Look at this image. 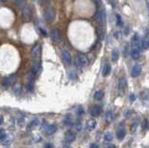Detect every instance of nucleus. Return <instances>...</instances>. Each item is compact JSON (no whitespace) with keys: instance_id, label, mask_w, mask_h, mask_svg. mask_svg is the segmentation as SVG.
<instances>
[{"instance_id":"cd10ccee","label":"nucleus","mask_w":149,"mask_h":148,"mask_svg":"<svg viewBox=\"0 0 149 148\" xmlns=\"http://www.w3.org/2000/svg\"><path fill=\"white\" fill-rule=\"evenodd\" d=\"M7 138V133L3 129L0 130V139H1L2 142H5V139Z\"/></svg>"},{"instance_id":"c756f323","label":"nucleus","mask_w":149,"mask_h":148,"mask_svg":"<svg viewBox=\"0 0 149 148\" xmlns=\"http://www.w3.org/2000/svg\"><path fill=\"white\" fill-rule=\"evenodd\" d=\"M128 52H129V47H128V45H125L124 48H123V54L125 57L128 56Z\"/></svg>"},{"instance_id":"9d476101","label":"nucleus","mask_w":149,"mask_h":148,"mask_svg":"<svg viewBox=\"0 0 149 148\" xmlns=\"http://www.w3.org/2000/svg\"><path fill=\"white\" fill-rule=\"evenodd\" d=\"M62 59L63 61L64 64L66 65H70L71 63H72V58H71V55L68 51H66V50H64L63 51V54H62Z\"/></svg>"},{"instance_id":"7c9ffc66","label":"nucleus","mask_w":149,"mask_h":148,"mask_svg":"<svg viewBox=\"0 0 149 148\" xmlns=\"http://www.w3.org/2000/svg\"><path fill=\"white\" fill-rule=\"evenodd\" d=\"M84 114V109L82 107H78V109H77V116H83Z\"/></svg>"},{"instance_id":"20e7f679","label":"nucleus","mask_w":149,"mask_h":148,"mask_svg":"<svg viewBox=\"0 0 149 148\" xmlns=\"http://www.w3.org/2000/svg\"><path fill=\"white\" fill-rule=\"evenodd\" d=\"M74 63L77 66H83L88 63V58L84 54H78L74 60Z\"/></svg>"},{"instance_id":"4be33fe9","label":"nucleus","mask_w":149,"mask_h":148,"mask_svg":"<svg viewBox=\"0 0 149 148\" xmlns=\"http://www.w3.org/2000/svg\"><path fill=\"white\" fill-rule=\"evenodd\" d=\"M118 57H119V51H118L117 49H114L113 51H112V61L117 62L118 60Z\"/></svg>"},{"instance_id":"a19ab883","label":"nucleus","mask_w":149,"mask_h":148,"mask_svg":"<svg viewBox=\"0 0 149 148\" xmlns=\"http://www.w3.org/2000/svg\"><path fill=\"white\" fill-rule=\"evenodd\" d=\"M38 122H39L38 120H37V119H35V120H34L33 122H32V125H33V126H34V125H38Z\"/></svg>"},{"instance_id":"f3484780","label":"nucleus","mask_w":149,"mask_h":148,"mask_svg":"<svg viewBox=\"0 0 149 148\" xmlns=\"http://www.w3.org/2000/svg\"><path fill=\"white\" fill-rule=\"evenodd\" d=\"M125 135H126V130H125L124 128H121V129H119L117 130V138L118 140H123L125 138Z\"/></svg>"},{"instance_id":"423d86ee","label":"nucleus","mask_w":149,"mask_h":148,"mask_svg":"<svg viewBox=\"0 0 149 148\" xmlns=\"http://www.w3.org/2000/svg\"><path fill=\"white\" fill-rule=\"evenodd\" d=\"M131 47H133V49H140V47L142 45V43L140 41V37H139L138 34H134L133 38H131Z\"/></svg>"},{"instance_id":"f704fd0d","label":"nucleus","mask_w":149,"mask_h":148,"mask_svg":"<svg viewBox=\"0 0 149 148\" xmlns=\"http://www.w3.org/2000/svg\"><path fill=\"white\" fill-rule=\"evenodd\" d=\"M104 148H117V147L113 143H108V144H105V145H104Z\"/></svg>"},{"instance_id":"9b49d317","label":"nucleus","mask_w":149,"mask_h":148,"mask_svg":"<svg viewBox=\"0 0 149 148\" xmlns=\"http://www.w3.org/2000/svg\"><path fill=\"white\" fill-rule=\"evenodd\" d=\"M16 80V76H9L8 77H5L4 79L2 80V85L4 87H8L11 84H14Z\"/></svg>"},{"instance_id":"b1692460","label":"nucleus","mask_w":149,"mask_h":148,"mask_svg":"<svg viewBox=\"0 0 149 148\" xmlns=\"http://www.w3.org/2000/svg\"><path fill=\"white\" fill-rule=\"evenodd\" d=\"M105 119H106V122L109 124L111 123L112 121H113V113H112V111H107L106 114H105Z\"/></svg>"},{"instance_id":"c03bdc74","label":"nucleus","mask_w":149,"mask_h":148,"mask_svg":"<svg viewBox=\"0 0 149 148\" xmlns=\"http://www.w3.org/2000/svg\"><path fill=\"white\" fill-rule=\"evenodd\" d=\"M5 1V0H1V2H4Z\"/></svg>"},{"instance_id":"c85d7f7f","label":"nucleus","mask_w":149,"mask_h":148,"mask_svg":"<svg viewBox=\"0 0 149 148\" xmlns=\"http://www.w3.org/2000/svg\"><path fill=\"white\" fill-rule=\"evenodd\" d=\"M17 5H18L19 8H24L25 1L24 0H17Z\"/></svg>"},{"instance_id":"a878e982","label":"nucleus","mask_w":149,"mask_h":148,"mask_svg":"<svg viewBox=\"0 0 149 148\" xmlns=\"http://www.w3.org/2000/svg\"><path fill=\"white\" fill-rule=\"evenodd\" d=\"M116 23H117V26H119V27H121V26L123 25L122 19H121V16L119 14H117L116 15Z\"/></svg>"},{"instance_id":"2eb2a0df","label":"nucleus","mask_w":149,"mask_h":148,"mask_svg":"<svg viewBox=\"0 0 149 148\" xmlns=\"http://www.w3.org/2000/svg\"><path fill=\"white\" fill-rule=\"evenodd\" d=\"M63 124H64L65 126L72 127V126L74 125V118H73L72 116H71L70 115H68V116H67L65 117V118H64Z\"/></svg>"},{"instance_id":"ddd939ff","label":"nucleus","mask_w":149,"mask_h":148,"mask_svg":"<svg viewBox=\"0 0 149 148\" xmlns=\"http://www.w3.org/2000/svg\"><path fill=\"white\" fill-rule=\"evenodd\" d=\"M142 72V66L141 64H135L133 66V70H131V76L133 77H137Z\"/></svg>"},{"instance_id":"0eeeda50","label":"nucleus","mask_w":149,"mask_h":148,"mask_svg":"<svg viewBox=\"0 0 149 148\" xmlns=\"http://www.w3.org/2000/svg\"><path fill=\"white\" fill-rule=\"evenodd\" d=\"M76 139V133H74V132H72V130H67V132H65V134H64V140L69 143L74 142Z\"/></svg>"},{"instance_id":"6ab92c4d","label":"nucleus","mask_w":149,"mask_h":148,"mask_svg":"<svg viewBox=\"0 0 149 148\" xmlns=\"http://www.w3.org/2000/svg\"><path fill=\"white\" fill-rule=\"evenodd\" d=\"M111 73V65L106 63L105 65L104 66V69H103V76H109V74Z\"/></svg>"},{"instance_id":"4468645a","label":"nucleus","mask_w":149,"mask_h":148,"mask_svg":"<svg viewBox=\"0 0 149 148\" xmlns=\"http://www.w3.org/2000/svg\"><path fill=\"white\" fill-rule=\"evenodd\" d=\"M40 68H41V64H40V61H34L33 66H32V73L36 75L39 72Z\"/></svg>"},{"instance_id":"f257e3e1","label":"nucleus","mask_w":149,"mask_h":148,"mask_svg":"<svg viewBox=\"0 0 149 148\" xmlns=\"http://www.w3.org/2000/svg\"><path fill=\"white\" fill-rule=\"evenodd\" d=\"M56 16V11L53 8H48L45 11V13H44V18H45V21L47 22H52L55 19Z\"/></svg>"},{"instance_id":"e433bc0d","label":"nucleus","mask_w":149,"mask_h":148,"mask_svg":"<svg viewBox=\"0 0 149 148\" xmlns=\"http://www.w3.org/2000/svg\"><path fill=\"white\" fill-rule=\"evenodd\" d=\"M93 2L95 3L96 6H98V7H100L102 4V0H93Z\"/></svg>"},{"instance_id":"c9c22d12","label":"nucleus","mask_w":149,"mask_h":148,"mask_svg":"<svg viewBox=\"0 0 149 148\" xmlns=\"http://www.w3.org/2000/svg\"><path fill=\"white\" fill-rule=\"evenodd\" d=\"M135 100H136V97H135L134 94L131 93V96H130V101H131V102H134Z\"/></svg>"},{"instance_id":"4c0bfd02","label":"nucleus","mask_w":149,"mask_h":148,"mask_svg":"<svg viewBox=\"0 0 149 148\" xmlns=\"http://www.w3.org/2000/svg\"><path fill=\"white\" fill-rule=\"evenodd\" d=\"M45 148H53V145L50 143H47L45 144Z\"/></svg>"},{"instance_id":"6e6552de","label":"nucleus","mask_w":149,"mask_h":148,"mask_svg":"<svg viewBox=\"0 0 149 148\" xmlns=\"http://www.w3.org/2000/svg\"><path fill=\"white\" fill-rule=\"evenodd\" d=\"M50 36H51V39L54 42L59 43L62 41V36H61V33L58 29H53L50 34Z\"/></svg>"},{"instance_id":"1a4fd4ad","label":"nucleus","mask_w":149,"mask_h":148,"mask_svg":"<svg viewBox=\"0 0 149 148\" xmlns=\"http://www.w3.org/2000/svg\"><path fill=\"white\" fill-rule=\"evenodd\" d=\"M141 96V100L144 105H149V90L148 89H144L142 91L140 94Z\"/></svg>"},{"instance_id":"473e14b6","label":"nucleus","mask_w":149,"mask_h":148,"mask_svg":"<svg viewBox=\"0 0 149 148\" xmlns=\"http://www.w3.org/2000/svg\"><path fill=\"white\" fill-rule=\"evenodd\" d=\"M107 1L113 8H115V7L117 6V0H107Z\"/></svg>"},{"instance_id":"72a5a7b5","label":"nucleus","mask_w":149,"mask_h":148,"mask_svg":"<svg viewBox=\"0 0 149 148\" xmlns=\"http://www.w3.org/2000/svg\"><path fill=\"white\" fill-rule=\"evenodd\" d=\"M38 30L40 31V33H41V35H42V36H48V34H47V32H46V30H45V29H43L42 27H39Z\"/></svg>"},{"instance_id":"dca6fc26","label":"nucleus","mask_w":149,"mask_h":148,"mask_svg":"<svg viewBox=\"0 0 149 148\" xmlns=\"http://www.w3.org/2000/svg\"><path fill=\"white\" fill-rule=\"evenodd\" d=\"M57 130V127L55 125H49L46 128V133L48 135H51V134L55 133Z\"/></svg>"},{"instance_id":"2f4dec72","label":"nucleus","mask_w":149,"mask_h":148,"mask_svg":"<svg viewBox=\"0 0 149 148\" xmlns=\"http://www.w3.org/2000/svg\"><path fill=\"white\" fill-rule=\"evenodd\" d=\"M21 85H20V84H16V85H14V90H15V92L16 93H18L20 90H21Z\"/></svg>"},{"instance_id":"393cba45","label":"nucleus","mask_w":149,"mask_h":148,"mask_svg":"<svg viewBox=\"0 0 149 148\" xmlns=\"http://www.w3.org/2000/svg\"><path fill=\"white\" fill-rule=\"evenodd\" d=\"M96 125H97L96 120H94V119H90L89 120V122L87 123V126L88 128H90V130H93L94 128L96 127Z\"/></svg>"},{"instance_id":"79ce46f5","label":"nucleus","mask_w":149,"mask_h":148,"mask_svg":"<svg viewBox=\"0 0 149 148\" xmlns=\"http://www.w3.org/2000/svg\"><path fill=\"white\" fill-rule=\"evenodd\" d=\"M0 123L3 124V116H1V121H0Z\"/></svg>"},{"instance_id":"bb28decb","label":"nucleus","mask_w":149,"mask_h":148,"mask_svg":"<svg viewBox=\"0 0 149 148\" xmlns=\"http://www.w3.org/2000/svg\"><path fill=\"white\" fill-rule=\"evenodd\" d=\"M104 139H105V141H107V142H111L112 140H113V135H112V133L110 132H107L104 133Z\"/></svg>"},{"instance_id":"f03ea898","label":"nucleus","mask_w":149,"mask_h":148,"mask_svg":"<svg viewBox=\"0 0 149 148\" xmlns=\"http://www.w3.org/2000/svg\"><path fill=\"white\" fill-rule=\"evenodd\" d=\"M32 8L31 6H28L26 5L24 8L22 9V17H23V20H24L25 22H29L30 20L32 18Z\"/></svg>"},{"instance_id":"a211bd4d","label":"nucleus","mask_w":149,"mask_h":148,"mask_svg":"<svg viewBox=\"0 0 149 148\" xmlns=\"http://www.w3.org/2000/svg\"><path fill=\"white\" fill-rule=\"evenodd\" d=\"M126 87H127V80L125 78H121L119 80V83H118V89H119L120 91H123L126 89Z\"/></svg>"},{"instance_id":"f8f14e48","label":"nucleus","mask_w":149,"mask_h":148,"mask_svg":"<svg viewBox=\"0 0 149 148\" xmlns=\"http://www.w3.org/2000/svg\"><path fill=\"white\" fill-rule=\"evenodd\" d=\"M102 114V107L99 105H95L93 106L90 110V115L92 116L93 117H97L99 116Z\"/></svg>"},{"instance_id":"37998d69","label":"nucleus","mask_w":149,"mask_h":148,"mask_svg":"<svg viewBox=\"0 0 149 148\" xmlns=\"http://www.w3.org/2000/svg\"><path fill=\"white\" fill-rule=\"evenodd\" d=\"M63 148H72V147H71V146H63Z\"/></svg>"},{"instance_id":"412c9836","label":"nucleus","mask_w":149,"mask_h":148,"mask_svg":"<svg viewBox=\"0 0 149 148\" xmlns=\"http://www.w3.org/2000/svg\"><path fill=\"white\" fill-rule=\"evenodd\" d=\"M142 48L144 49H149V36H145L144 39L142 40Z\"/></svg>"},{"instance_id":"58836bf2","label":"nucleus","mask_w":149,"mask_h":148,"mask_svg":"<svg viewBox=\"0 0 149 148\" xmlns=\"http://www.w3.org/2000/svg\"><path fill=\"white\" fill-rule=\"evenodd\" d=\"M90 148H100V147H99V145H98V144L92 143V144H90Z\"/></svg>"},{"instance_id":"39448f33","label":"nucleus","mask_w":149,"mask_h":148,"mask_svg":"<svg viewBox=\"0 0 149 148\" xmlns=\"http://www.w3.org/2000/svg\"><path fill=\"white\" fill-rule=\"evenodd\" d=\"M96 21L100 24H103L105 21V14H104V9H99L96 12Z\"/></svg>"},{"instance_id":"aec40b11","label":"nucleus","mask_w":149,"mask_h":148,"mask_svg":"<svg viewBox=\"0 0 149 148\" xmlns=\"http://www.w3.org/2000/svg\"><path fill=\"white\" fill-rule=\"evenodd\" d=\"M104 92L103 90H97V91L94 93V99L97 101H101L104 98Z\"/></svg>"},{"instance_id":"ea45409f","label":"nucleus","mask_w":149,"mask_h":148,"mask_svg":"<svg viewBox=\"0 0 149 148\" xmlns=\"http://www.w3.org/2000/svg\"><path fill=\"white\" fill-rule=\"evenodd\" d=\"M76 130H81V124H80L79 122L76 123Z\"/></svg>"},{"instance_id":"5701e85b","label":"nucleus","mask_w":149,"mask_h":148,"mask_svg":"<svg viewBox=\"0 0 149 148\" xmlns=\"http://www.w3.org/2000/svg\"><path fill=\"white\" fill-rule=\"evenodd\" d=\"M131 55L134 60H137L140 57V51H139L138 49H133L131 51Z\"/></svg>"},{"instance_id":"7ed1b4c3","label":"nucleus","mask_w":149,"mask_h":148,"mask_svg":"<svg viewBox=\"0 0 149 148\" xmlns=\"http://www.w3.org/2000/svg\"><path fill=\"white\" fill-rule=\"evenodd\" d=\"M32 56L35 61H39L40 57H41V46L39 44L36 45L32 49Z\"/></svg>"}]
</instances>
